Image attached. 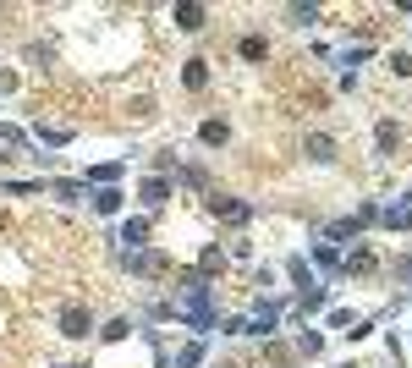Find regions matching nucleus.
Segmentation results:
<instances>
[{
    "instance_id": "f257e3e1",
    "label": "nucleus",
    "mask_w": 412,
    "mask_h": 368,
    "mask_svg": "<svg viewBox=\"0 0 412 368\" xmlns=\"http://www.w3.org/2000/svg\"><path fill=\"white\" fill-rule=\"evenodd\" d=\"M176 28L198 33V28H204V6H182V11H176Z\"/></svg>"
},
{
    "instance_id": "7ed1b4c3",
    "label": "nucleus",
    "mask_w": 412,
    "mask_h": 368,
    "mask_svg": "<svg viewBox=\"0 0 412 368\" xmlns=\"http://www.w3.org/2000/svg\"><path fill=\"white\" fill-rule=\"evenodd\" d=\"M209 72H204V61H187V88H204Z\"/></svg>"
},
{
    "instance_id": "f03ea898",
    "label": "nucleus",
    "mask_w": 412,
    "mask_h": 368,
    "mask_svg": "<svg viewBox=\"0 0 412 368\" xmlns=\"http://www.w3.org/2000/svg\"><path fill=\"white\" fill-rule=\"evenodd\" d=\"M61 324H67V335H88V313H83V308H67Z\"/></svg>"
},
{
    "instance_id": "20e7f679",
    "label": "nucleus",
    "mask_w": 412,
    "mask_h": 368,
    "mask_svg": "<svg viewBox=\"0 0 412 368\" xmlns=\"http://www.w3.org/2000/svg\"><path fill=\"white\" fill-rule=\"evenodd\" d=\"M143 204H165V182H148L143 187Z\"/></svg>"
}]
</instances>
